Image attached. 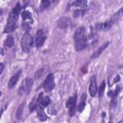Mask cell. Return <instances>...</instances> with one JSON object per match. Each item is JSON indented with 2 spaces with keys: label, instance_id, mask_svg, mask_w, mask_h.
I'll return each instance as SVG.
<instances>
[{
  "label": "cell",
  "instance_id": "obj_13",
  "mask_svg": "<svg viewBox=\"0 0 123 123\" xmlns=\"http://www.w3.org/2000/svg\"><path fill=\"white\" fill-rule=\"evenodd\" d=\"M22 19L23 22H28L30 24L33 23V18H32V14L29 11H23L22 12Z\"/></svg>",
  "mask_w": 123,
  "mask_h": 123
},
{
  "label": "cell",
  "instance_id": "obj_17",
  "mask_svg": "<svg viewBox=\"0 0 123 123\" xmlns=\"http://www.w3.org/2000/svg\"><path fill=\"white\" fill-rule=\"evenodd\" d=\"M13 44H14V38L12 36H9L6 38V40L4 41V46L6 48H12L13 46Z\"/></svg>",
  "mask_w": 123,
  "mask_h": 123
},
{
  "label": "cell",
  "instance_id": "obj_16",
  "mask_svg": "<svg viewBox=\"0 0 123 123\" xmlns=\"http://www.w3.org/2000/svg\"><path fill=\"white\" fill-rule=\"evenodd\" d=\"M76 98H77V95H74L68 98V100L66 101V107L68 108V110L71 108H76Z\"/></svg>",
  "mask_w": 123,
  "mask_h": 123
},
{
  "label": "cell",
  "instance_id": "obj_25",
  "mask_svg": "<svg viewBox=\"0 0 123 123\" xmlns=\"http://www.w3.org/2000/svg\"><path fill=\"white\" fill-rule=\"evenodd\" d=\"M50 1L49 0H42L41 1V9H47V8H49V6H50Z\"/></svg>",
  "mask_w": 123,
  "mask_h": 123
},
{
  "label": "cell",
  "instance_id": "obj_30",
  "mask_svg": "<svg viewBox=\"0 0 123 123\" xmlns=\"http://www.w3.org/2000/svg\"><path fill=\"white\" fill-rule=\"evenodd\" d=\"M75 111H76V108H71V109H69V115L72 116V115L75 113Z\"/></svg>",
  "mask_w": 123,
  "mask_h": 123
},
{
  "label": "cell",
  "instance_id": "obj_6",
  "mask_svg": "<svg viewBox=\"0 0 123 123\" xmlns=\"http://www.w3.org/2000/svg\"><path fill=\"white\" fill-rule=\"evenodd\" d=\"M88 91H89V94L91 96H95L97 94V83H96V77L95 76H92L90 78Z\"/></svg>",
  "mask_w": 123,
  "mask_h": 123
},
{
  "label": "cell",
  "instance_id": "obj_10",
  "mask_svg": "<svg viewBox=\"0 0 123 123\" xmlns=\"http://www.w3.org/2000/svg\"><path fill=\"white\" fill-rule=\"evenodd\" d=\"M20 74H21V71H18V72H16L14 75H12V76L11 77V79H10V81H9V87H10V88L14 87L15 84L17 83V81H18V79H19Z\"/></svg>",
  "mask_w": 123,
  "mask_h": 123
},
{
  "label": "cell",
  "instance_id": "obj_23",
  "mask_svg": "<svg viewBox=\"0 0 123 123\" xmlns=\"http://www.w3.org/2000/svg\"><path fill=\"white\" fill-rule=\"evenodd\" d=\"M85 12H86V10H84V9H77V10H75L73 12V15L75 17H79V16L83 15Z\"/></svg>",
  "mask_w": 123,
  "mask_h": 123
},
{
  "label": "cell",
  "instance_id": "obj_29",
  "mask_svg": "<svg viewBox=\"0 0 123 123\" xmlns=\"http://www.w3.org/2000/svg\"><path fill=\"white\" fill-rule=\"evenodd\" d=\"M115 106H116V98L113 97L111 99V108H114Z\"/></svg>",
  "mask_w": 123,
  "mask_h": 123
},
{
  "label": "cell",
  "instance_id": "obj_26",
  "mask_svg": "<svg viewBox=\"0 0 123 123\" xmlns=\"http://www.w3.org/2000/svg\"><path fill=\"white\" fill-rule=\"evenodd\" d=\"M12 11H13L14 12H16L17 14H19L20 12H21V6H20V3H16V5H15V7L12 9Z\"/></svg>",
  "mask_w": 123,
  "mask_h": 123
},
{
  "label": "cell",
  "instance_id": "obj_18",
  "mask_svg": "<svg viewBox=\"0 0 123 123\" xmlns=\"http://www.w3.org/2000/svg\"><path fill=\"white\" fill-rule=\"evenodd\" d=\"M86 47V39H83L81 41L75 42V49L76 51H81Z\"/></svg>",
  "mask_w": 123,
  "mask_h": 123
},
{
  "label": "cell",
  "instance_id": "obj_14",
  "mask_svg": "<svg viewBox=\"0 0 123 123\" xmlns=\"http://www.w3.org/2000/svg\"><path fill=\"white\" fill-rule=\"evenodd\" d=\"M122 16H123V7H122L118 12H116L114 14H112V16H111V21L112 22V24H113V23H116Z\"/></svg>",
  "mask_w": 123,
  "mask_h": 123
},
{
  "label": "cell",
  "instance_id": "obj_24",
  "mask_svg": "<svg viewBox=\"0 0 123 123\" xmlns=\"http://www.w3.org/2000/svg\"><path fill=\"white\" fill-rule=\"evenodd\" d=\"M105 87H106V82H105V81H103V82H102V84L100 85L99 89H98V93H99V96H100V97L103 95L104 90H105Z\"/></svg>",
  "mask_w": 123,
  "mask_h": 123
},
{
  "label": "cell",
  "instance_id": "obj_31",
  "mask_svg": "<svg viewBox=\"0 0 123 123\" xmlns=\"http://www.w3.org/2000/svg\"><path fill=\"white\" fill-rule=\"evenodd\" d=\"M3 70H4V64L3 63H1V69H0V74L3 72Z\"/></svg>",
  "mask_w": 123,
  "mask_h": 123
},
{
  "label": "cell",
  "instance_id": "obj_11",
  "mask_svg": "<svg viewBox=\"0 0 123 123\" xmlns=\"http://www.w3.org/2000/svg\"><path fill=\"white\" fill-rule=\"evenodd\" d=\"M16 27H17V25H16V22L15 21H10V20H8L4 32L5 33H11V32L14 31L16 29Z\"/></svg>",
  "mask_w": 123,
  "mask_h": 123
},
{
  "label": "cell",
  "instance_id": "obj_19",
  "mask_svg": "<svg viewBox=\"0 0 123 123\" xmlns=\"http://www.w3.org/2000/svg\"><path fill=\"white\" fill-rule=\"evenodd\" d=\"M86 93L82 94L81 101H80V104H79V106H78V111H82L84 110V108H85V106H86Z\"/></svg>",
  "mask_w": 123,
  "mask_h": 123
},
{
  "label": "cell",
  "instance_id": "obj_20",
  "mask_svg": "<svg viewBox=\"0 0 123 123\" xmlns=\"http://www.w3.org/2000/svg\"><path fill=\"white\" fill-rule=\"evenodd\" d=\"M24 105H25L24 103L20 104V105H19V107H18V109H17V111H16V113H15V115H16V118H17V119H20V118L22 117V115H23Z\"/></svg>",
  "mask_w": 123,
  "mask_h": 123
},
{
  "label": "cell",
  "instance_id": "obj_32",
  "mask_svg": "<svg viewBox=\"0 0 123 123\" xmlns=\"http://www.w3.org/2000/svg\"><path fill=\"white\" fill-rule=\"evenodd\" d=\"M82 69H83V70H82V71H83V72H85V73H86V66H85V67H83V68H82Z\"/></svg>",
  "mask_w": 123,
  "mask_h": 123
},
{
  "label": "cell",
  "instance_id": "obj_3",
  "mask_svg": "<svg viewBox=\"0 0 123 123\" xmlns=\"http://www.w3.org/2000/svg\"><path fill=\"white\" fill-rule=\"evenodd\" d=\"M42 86L45 89V91H47V92L51 91L54 88V86H55V79H54V75L53 74H49L45 78V80H44V82L42 84Z\"/></svg>",
  "mask_w": 123,
  "mask_h": 123
},
{
  "label": "cell",
  "instance_id": "obj_4",
  "mask_svg": "<svg viewBox=\"0 0 123 123\" xmlns=\"http://www.w3.org/2000/svg\"><path fill=\"white\" fill-rule=\"evenodd\" d=\"M73 37H74L75 42L81 41V40H83V39H86V32L85 27H80V28H78V29L75 31Z\"/></svg>",
  "mask_w": 123,
  "mask_h": 123
},
{
  "label": "cell",
  "instance_id": "obj_15",
  "mask_svg": "<svg viewBox=\"0 0 123 123\" xmlns=\"http://www.w3.org/2000/svg\"><path fill=\"white\" fill-rule=\"evenodd\" d=\"M109 44H110V42H109V41H108V42H105V43H104V44H103L101 47H99V48H98V49H97V50L94 52V54L91 56V58H92V59L97 58V57H98V56H99V55H100V54H101V53H102V52H103V51H104V50L107 48V46H108Z\"/></svg>",
  "mask_w": 123,
  "mask_h": 123
},
{
  "label": "cell",
  "instance_id": "obj_28",
  "mask_svg": "<svg viewBox=\"0 0 123 123\" xmlns=\"http://www.w3.org/2000/svg\"><path fill=\"white\" fill-rule=\"evenodd\" d=\"M31 25H32V24H30V23H28V22H23V23H22V28H23L26 32H28V31L31 29Z\"/></svg>",
  "mask_w": 123,
  "mask_h": 123
},
{
  "label": "cell",
  "instance_id": "obj_21",
  "mask_svg": "<svg viewBox=\"0 0 123 123\" xmlns=\"http://www.w3.org/2000/svg\"><path fill=\"white\" fill-rule=\"evenodd\" d=\"M73 6H76V7H79V8H86V5H87V2L85 1V0H79V1H75L72 3Z\"/></svg>",
  "mask_w": 123,
  "mask_h": 123
},
{
  "label": "cell",
  "instance_id": "obj_12",
  "mask_svg": "<svg viewBox=\"0 0 123 123\" xmlns=\"http://www.w3.org/2000/svg\"><path fill=\"white\" fill-rule=\"evenodd\" d=\"M37 118L41 121H45L47 120V115L45 113V111H43L42 107L41 106H37Z\"/></svg>",
  "mask_w": 123,
  "mask_h": 123
},
{
  "label": "cell",
  "instance_id": "obj_5",
  "mask_svg": "<svg viewBox=\"0 0 123 123\" xmlns=\"http://www.w3.org/2000/svg\"><path fill=\"white\" fill-rule=\"evenodd\" d=\"M46 39V37H45V34H44V31L43 30H38L37 35H36V38H35V44L37 48L41 47L44 43Z\"/></svg>",
  "mask_w": 123,
  "mask_h": 123
},
{
  "label": "cell",
  "instance_id": "obj_1",
  "mask_svg": "<svg viewBox=\"0 0 123 123\" xmlns=\"http://www.w3.org/2000/svg\"><path fill=\"white\" fill-rule=\"evenodd\" d=\"M32 46H33V37L28 32H26L21 38V48L24 52H29Z\"/></svg>",
  "mask_w": 123,
  "mask_h": 123
},
{
  "label": "cell",
  "instance_id": "obj_22",
  "mask_svg": "<svg viewBox=\"0 0 123 123\" xmlns=\"http://www.w3.org/2000/svg\"><path fill=\"white\" fill-rule=\"evenodd\" d=\"M37 106H38V103H37V99L34 98V100L32 101V103H31V104H30V106H29V110H30V111L32 112V111H34L35 110H37Z\"/></svg>",
  "mask_w": 123,
  "mask_h": 123
},
{
  "label": "cell",
  "instance_id": "obj_2",
  "mask_svg": "<svg viewBox=\"0 0 123 123\" xmlns=\"http://www.w3.org/2000/svg\"><path fill=\"white\" fill-rule=\"evenodd\" d=\"M32 86H33V80H32L30 77H28V78H26V79L23 81L22 85L20 86V87H19V89H18V93H19L20 95L27 94V93L30 92Z\"/></svg>",
  "mask_w": 123,
  "mask_h": 123
},
{
  "label": "cell",
  "instance_id": "obj_8",
  "mask_svg": "<svg viewBox=\"0 0 123 123\" xmlns=\"http://www.w3.org/2000/svg\"><path fill=\"white\" fill-rule=\"evenodd\" d=\"M37 103H38V106L47 107V106L50 104V98H49L48 96L43 97L42 93H40V94L38 95V98H37Z\"/></svg>",
  "mask_w": 123,
  "mask_h": 123
},
{
  "label": "cell",
  "instance_id": "obj_27",
  "mask_svg": "<svg viewBox=\"0 0 123 123\" xmlns=\"http://www.w3.org/2000/svg\"><path fill=\"white\" fill-rule=\"evenodd\" d=\"M43 72H44V69H43V68L38 69V71H37L36 74H35V78H36V79H39V78H41Z\"/></svg>",
  "mask_w": 123,
  "mask_h": 123
},
{
  "label": "cell",
  "instance_id": "obj_9",
  "mask_svg": "<svg viewBox=\"0 0 123 123\" xmlns=\"http://www.w3.org/2000/svg\"><path fill=\"white\" fill-rule=\"evenodd\" d=\"M70 24V19L68 17H62L58 21V27L61 29H65L69 26Z\"/></svg>",
  "mask_w": 123,
  "mask_h": 123
},
{
  "label": "cell",
  "instance_id": "obj_33",
  "mask_svg": "<svg viewBox=\"0 0 123 123\" xmlns=\"http://www.w3.org/2000/svg\"><path fill=\"white\" fill-rule=\"evenodd\" d=\"M110 123H111V122H110Z\"/></svg>",
  "mask_w": 123,
  "mask_h": 123
},
{
  "label": "cell",
  "instance_id": "obj_7",
  "mask_svg": "<svg viewBox=\"0 0 123 123\" xmlns=\"http://www.w3.org/2000/svg\"><path fill=\"white\" fill-rule=\"evenodd\" d=\"M112 26V22L111 20L106 21V22H101V23H97L95 28L98 31H108L109 29H111V27Z\"/></svg>",
  "mask_w": 123,
  "mask_h": 123
}]
</instances>
